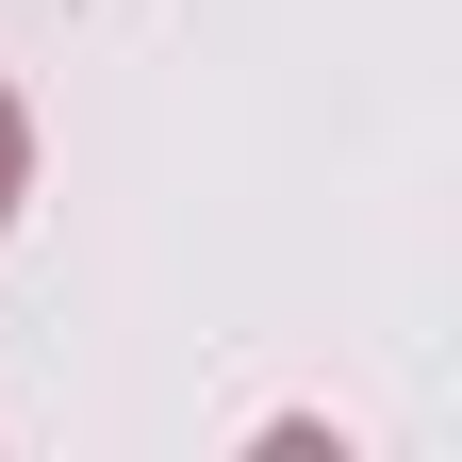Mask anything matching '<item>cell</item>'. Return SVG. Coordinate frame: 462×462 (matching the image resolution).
I'll use <instances>...</instances> for the list:
<instances>
[{
	"label": "cell",
	"instance_id": "cell-1",
	"mask_svg": "<svg viewBox=\"0 0 462 462\" xmlns=\"http://www.w3.org/2000/svg\"><path fill=\"white\" fill-rule=\"evenodd\" d=\"M17 182H33V116H17V83H0V215H17Z\"/></svg>",
	"mask_w": 462,
	"mask_h": 462
}]
</instances>
